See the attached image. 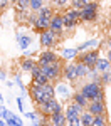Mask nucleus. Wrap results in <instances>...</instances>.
I'll return each instance as SVG.
<instances>
[{"mask_svg":"<svg viewBox=\"0 0 111 126\" xmlns=\"http://www.w3.org/2000/svg\"><path fill=\"white\" fill-rule=\"evenodd\" d=\"M82 111V108L78 106L74 101H69L67 106L64 109V116H66V125H71V126H76V125H81L79 123V114Z\"/></svg>","mask_w":111,"mask_h":126,"instance_id":"nucleus-1","label":"nucleus"},{"mask_svg":"<svg viewBox=\"0 0 111 126\" xmlns=\"http://www.w3.org/2000/svg\"><path fill=\"white\" fill-rule=\"evenodd\" d=\"M98 9H99V3L98 2H86L82 5V9H79L81 12V22H94L98 19Z\"/></svg>","mask_w":111,"mask_h":126,"instance_id":"nucleus-2","label":"nucleus"},{"mask_svg":"<svg viewBox=\"0 0 111 126\" xmlns=\"http://www.w3.org/2000/svg\"><path fill=\"white\" fill-rule=\"evenodd\" d=\"M39 67H40V72L44 76H47V79L50 82H56L62 74V64L61 62H57V64H42Z\"/></svg>","mask_w":111,"mask_h":126,"instance_id":"nucleus-3","label":"nucleus"},{"mask_svg":"<svg viewBox=\"0 0 111 126\" xmlns=\"http://www.w3.org/2000/svg\"><path fill=\"white\" fill-rule=\"evenodd\" d=\"M99 57V49H91V50H84V52H78L76 56V62H82L84 66H88L89 69H93L96 59Z\"/></svg>","mask_w":111,"mask_h":126,"instance_id":"nucleus-4","label":"nucleus"},{"mask_svg":"<svg viewBox=\"0 0 111 126\" xmlns=\"http://www.w3.org/2000/svg\"><path fill=\"white\" fill-rule=\"evenodd\" d=\"M57 35L52 32V30H42L40 32V35H39V40H40V47L42 49H50V47H54L56 44H57Z\"/></svg>","mask_w":111,"mask_h":126,"instance_id":"nucleus-5","label":"nucleus"},{"mask_svg":"<svg viewBox=\"0 0 111 126\" xmlns=\"http://www.w3.org/2000/svg\"><path fill=\"white\" fill-rule=\"evenodd\" d=\"M101 89H103V86H101L99 81H89V82H84V84L81 86L79 91L91 101V99L94 97V94H96L98 91H101Z\"/></svg>","mask_w":111,"mask_h":126,"instance_id":"nucleus-6","label":"nucleus"},{"mask_svg":"<svg viewBox=\"0 0 111 126\" xmlns=\"http://www.w3.org/2000/svg\"><path fill=\"white\" fill-rule=\"evenodd\" d=\"M61 62V56H57L54 50H42L39 54V59H37V64L42 66V64H57Z\"/></svg>","mask_w":111,"mask_h":126,"instance_id":"nucleus-7","label":"nucleus"},{"mask_svg":"<svg viewBox=\"0 0 111 126\" xmlns=\"http://www.w3.org/2000/svg\"><path fill=\"white\" fill-rule=\"evenodd\" d=\"M49 30H52L57 37H62V32H64V25H62V15L61 14H54L50 17L49 22Z\"/></svg>","mask_w":111,"mask_h":126,"instance_id":"nucleus-8","label":"nucleus"},{"mask_svg":"<svg viewBox=\"0 0 111 126\" xmlns=\"http://www.w3.org/2000/svg\"><path fill=\"white\" fill-rule=\"evenodd\" d=\"M29 94H30V97L34 99L35 104L44 103V89H42V86H39V84H30Z\"/></svg>","mask_w":111,"mask_h":126,"instance_id":"nucleus-9","label":"nucleus"},{"mask_svg":"<svg viewBox=\"0 0 111 126\" xmlns=\"http://www.w3.org/2000/svg\"><path fill=\"white\" fill-rule=\"evenodd\" d=\"M86 109L93 114H106V103L104 101H89Z\"/></svg>","mask_w":111,"mask_h":126,"instance_id":"nucleus-10","label":"nucleus"},{"mask_svg":"<svg viewBox=\"0 0 111 126\" xmlns=\"http://www.w3.org/2000/svg\"><path fill=\"white\" fill-rule=\"evenodd\" d=\"M62 78L66 79V81H69V82H76V81H78L74 62H69V64H66V66L62 67Z\"/></svg>","mask_w":111,"mask_h":126,"instance_id":"nucleus-11","label":"nucleus"},{"mask_svg":"<svg viewBox=\"0 0 111 126\" xmlns=\"http://www.w3.org/2000/svg\"><path fill=\"white\" fill-rule=\"evenodd\" d=\"M54 91H56V96H59L62 101H69L71 97V89L67 84H64V82H57V86H54Z\"/></svg>","mask_w":111,"mask_h":126,"instance_id":"nucleus-12","label":"nucleus"},{"mask_svg":"<svg viewBox=\"0 0 111 126\" xmlns=\"http://www.w3.org/2000/svg\"><path fill=\"white\" fill-rule=\"evenodd\" d=\"M49 22H50V19H46V17L37 15L35 20H34V24H32V29L40 34L42 30H47V29H49Z\"/></svg>","mask_w":111,"mask_h":126,"instance_id":"nucleus-13","label":"nucleus"},{"mask_svg":"<svg viewBox=\"0 0 111 126\" xmlns=\"http://www.w3.org/2000/svg\"><path fill=\"white\" fill-rule=\"evenodd\" d=\"M49 123L54 126H64L66 125V116H64V111H56V113H50L49 116Z\"/></svg>","mask_w":111,"mask_h":126,"instance_id":"nucleus-14","label":"nucleus"},{"mask_svg":"<svg viewBox=\"0 0 111 126\" xmlns=\"http://www.w3.org/2000/svg\"><path fill=\"white\" fill-rule=\"evenodd\" d=\"M71 101H74V103H76L78 106H81L82 109H86V108H88V103H89V99L84 96L81 91H74V93L71 94Z\"/></svg>","mask_w":111,"mask_h":126,"instance_id":"nucleus-15","label":"nucleus"},{"mask_svg":"<svg viewBox=\"0 0 111 126\" xmlns=\"http://www.w3.org/2000/svg\"><path fill=\"white\" fill-rule=\"evenodd\" d=\"M93 69L94 71H98V72H104V71H110L111 69V64H110V61L106 57H98L96 59V62H94V66H93Z\"/></svg>","mask_w":111,"mask_h":126,"instance_id":"nucleus-16","label":"nucleus"},{"mask_svg":"<svg viewBox=\"0 0 111 126\" xmlns=\"http://www.w3.org/2000/svg\"><path fill=\"white\" fill-rule=\"evenodd\" d=\"M15 39H17V44H19V47L22 50H27L29 46L32 44V37L30 35H24V34H17L15 35Z\"/></svg>","mask_w":111,"mask_h":126,"instance_id":"nucleus-17","label":"nucleus"},{"mask_svg":"<svg viewBox=\"0 0 111 126\" xmlns=\"http://www.w3.org/2000/svg\"><path fill=\"white\" fill-rule=\"evenodd\" d=\"M5 125H9V126H22V119H20L15 113L7 111V114H5Z\"/></svg>","mask_w":111,"mask_h":126,"instance_id":"nucleus-18","label":"nucleus"},{"mask_svg":"<svg viewBox=\"0 0 111 126\" xmlns=\"http://www.w3.org/2000/svg\"><path fill=\"white\" fill-rule=\"evenodd\" d=\"M93 118H94V114H93V113H89L88 109H82V111H81V114H79V123L82 126H91Z\"/></svg>","mask_w":111,"mask_h":126,"instance_id":"nucleus-19","label":"nucleus"},{"mask_svg":"<svg viewBox=\"0 0 111 126\" xmlns=\"http://www.w3.org/2000/svg\"><path fill=\"white\" fill-rule=\"evenodd\" d=\"M62 15V25H64V30H72V29H76V25H78V22L74 19H71L69 15L64 12V14H61Z\"/></svg>","mask_w":111,"mask_h":126,"instance_id":"nucleus-20","label":"nucleus"},{"mask_svg":"<svg viewBox=\"0 0 111 126\" xmlns=\"http://www.w3.org/2000/svg\"><path fill=\"white\" fill-rule=\"evenodd\" d=\"M74 66H76V76H78V79H82L89 74V67L84 66L82 62H74Z\"/></svg>","mask_w":111,"mask_h":126,"instance_id":"nucleus-21","label":"nucleus"},{"mask_svg":"<svg viewBox=\"0 0 111 126\" xmlns=\"http://www.w3.org/2000/svg\"><path fill=\"white\" fill-rule=\"evenodd\" d=\"M42 89H44V101H47V99H50V97H56V91H54V84L52 82H46L44 86H42Z\"/></svg>","mask_w":111,"mask_h":126,"instance_id":"nucleus-22","label":"nucleus"},{"mask_svg":"<svg viewBox=\"0 0 111 126\" xmlns=\"http://www.w3.org/2000/svg\"><path fill=\"white\" fill-rule=\"evenodd\" d=\"M98 44H99V40H98V39H91V40H86V42H82V44H81V46H78L76 49H78L79 52H84V50H89L91 47H96Z\"/></svg>","mask_w":111,"mask_h":126,"instance_id":"nucleus-23","label":"nucleus"},{"mask_svg":"<svg viewBox=\"0 0 111 126\" xmlns=\"http://www.w3.org/2000/svg\"><path fill=\"white\" fill-rule=\"evenodd\" d=\"M35 59H32V57H25L22 62H20V67H22V71H25V72H30V69L35 66Z\"/></svg>","mask_w":111,"mask_h":126,"instance_id":"nucleus-24","label":"nucleus"},{"mask_svg":"<svg viewBox=\"0 0 111 126\" xmlns=\"http://www.w3.org/2000/svg\"><path fill=\"white\" fill-rule=\"evenodd\" d=\"M37 15H40V17H46V19H50V17L54 15V9H50L49 5H42V7L37 10Z\"/></svg>","mask_w":111,"mask_h":126,"instance_id":"nucleus-25","label":"nucleus"},{"mask_svg":"<svg viewBox=\"0 0 111 126\" xmlns=\"http://www.w3.org/2000/svg\"><path fill=\"white\" fill-rule=\"evenodd\" d=\"M78 49H62V54H61V59H66V61H71L78 56Z\"/></svg>","mask_w":111,"mask_h":126,"instance_id":"nucleus-26","label":"nucleus"},{"mask_svg":"<svg viewBox=\"0 0 111 126\" xmlns=\"http://www.w3.org/2000/svg\"><path fill=\"white\" fill-rule=\"evenodd\" d=\"M106 116H108V114H94L93 123H91V125H93V126H104V125H108Z\"/></svg>","mask_w":111,"mask_h":126,"instance_id":"nucleus-27","label":"nucleus"},{"mask_svg":"<svg viewBox=\"0 0 111 126\" xmlns=\"http://www.w3.org/2000/svg\"><path fill=\"white\" fill-rule=\"evenodd\" d=\"M99 82L101 86H108V84H111V69L110 71H104V72H101L99 74Z\"/></svg>","mask_w":111,"mask_h":126,"instance_id":"nucleus-28","label":"nucleus"},{"mask_svg":"<svg viewBox=\"0 0 111 126\" xmlns=\"http://www.w3.org/2000/svg\"><path fill=\"white\" fill-rule=\"evenodd\" d=\"M46 82H49V79H47V76H44L42 72L35 74V76H32V84H39V86H44Z\"/></svg>","mask_w":111,"mask_h":126,"instance_id":"nucleus-29","label":"nucleus"},{"mask_svg":"<svg viewBox=\"0 0 111 126\" xmlns=\"http://www.w3.org/2000/svg\"><path fill=\"white\" fill-rule=\"evenodd\" d=\"M15 10L17 12H27L29 10V0H15Z\"/></svg>","mask_w":111,"mask_h":126,"instance_id":"nucleus-30","label":"nucleus"},{"mask_svg":"<svg viewBox=\"0 0 111 126\" xmlns=\"http://www.w3.org/2000/svg\"><path fill=\"white\" fill-rule=\"evenodd\" d=\"M66 14L69 15L71 19H74L76 22H78V24L81 22V12H79V9H72V7H71V9L66 10Z\"/></svg>","mask_w":111,"mask_h":126,"instance_id":"nucleus-31","label":"nucleus"},{"mask_svg":"<svg viewBox=\"0 0 111 126\" xmlns=\"http://www.w3.org/2000/svg\"><path fill=\"white\" fill-rule=\"evenodd\" d=\"M44 5V0H29V10L30 12H37Z\"/></svg>","mask_w":111,"mask_h":126,"instance_id":"nucleus-32","label":"nucleus"},{"mask_svg":"<svg viewBox=\"0 0 111 126\" xmlns=\"http://www.w3.org/2000/svg\"><path fill=\"white\" fill-rule=\"evenodd\" d=\"M86 2H88V0H69L72 9H82V5H84Z\"/></svg>","mask_w":111,"mask_h":126,"instance_id":"nucleus-33","label":"nucleus"},{"mask_svg":"<svg viewBox=\"0 0 111 126\" xmlns=\"http://www.w3.org/2000/svg\"><path fill=\"white\" fill-rule=\"evenodd\" d=\"M91 101H104V89H101V91H98V93L94 94V97H93Z\"/></svg>","mask_w":111,"mask_h":126,"instance_id":"nucleus-34","label":"nucleus"},{"mask_svg":"<svg viewBox=\"0 0 111 126\" xmlns=\"http://www.w3.org/2000/svg\"><path fill=\"white\" fill-rule=\"evenodd\" d=\"M52 3H54L56 7H59V9H64V7L69 3V0H52Z\"/></svg>","mask_w":111,"mask_h":126,"instance_id":"nucleus-35","label":"nucleus"},{"mask_svg":"<svg viewBox=\"0 0 111 126\" xmlns=\"http://www.w3.org/2000/svg\"><path fill=\"white\" fill-rule=\"evenodd\" d=\"M9 3H10L9 0H0V12L7 9V7H9Z\"/></svg>","mask_w":111,"mask_h":126,"instance_id":"nucleus-36","label":"nucleus"},{"mask_svg":"<svg viewBox=\"0 0 111 126\" xmlns=\"http://www.w3.org/2000/svg\"><path fill=\"white\" fill-rule=\"evenodd\" d=\"M17 106H19L20 113H24V101H22V97H17Z\"/></svg>","mask_w":111,"mask_h":126,"instance_id":"nucleus-37","label":"nucleus"},{"mask_svg":"<svg viewBox=\"0 0 111 126\" xmlns=\"http://www.w3.org/2000/svg\"><path fill=\"white\" fill-rule=\"evenodd\" d=\"M15 84H17L20 89H25V87H24V82H22V79H20V76H15Z\"/></svg>","mask_w":111,"mask_h":126,"instance_id":"nucleus-38","label":"nucleus"},{"mask_svg":"<svg viewBox=\"0 0 111 126\" xmlns=\"http://www.w3.org/2000/svg\"><path fill=\"white\" fill-rule=\"evenodd\" d=\"M5 114H7V109L0 104V118H3V119H5Z\"/></svg>","mask_w":111,"mask_h":126,"instance_id":"nucleus-39","label":"nucleus"},{"mask_svg":"<svg viewBox=\"0 0 111 126\" xmlns=\"http://www.w3.org/2000/svg\"><path fill=\"white\" fill-rule=\"evenodd\" d=\"M0 79H2V81H5V79H7V74H5L2 69H0Z\"/></svg>","mask_w":111,"mask_h":126,"instance_id":"nucleus-40","label":"nucleus"},{"mask_svg":"<svg viewBox=\"0 0 111 126\" xmlns=\"http://www.w3.org/2000/svg\"><path fill=\"white\" fill-rule=\"evenodd\" d=\"M106 59L110 61V64H111V49H108V52H106Z\"/></svg>","mask_w":111,"mask_h":126,"instance_id":"nucleus-41","label":"nucleus"},{"mask_svg":"<svg viewBox=\"0 0 111 126\" xmlns=\"http://www.w3.org/2000/svg\"><path fill=\"white\" fill-rule=\"evenodd\" d=\"M106 44H108V49H111V35L108 37V40H106Z\"/></svg>","mask_w":111,"mask_h":126,"instance_id":"nucleus-42","label":"nucleus"},{"mask_svg":"<svg viewBox=\"0 0 111 126\" xmlns=\"http://www.w3.org/2000/svg\"><path fill=\"white\" fill-rule=\"evenodd\" d=\"M0 126H5V119L3 118H0Z\"/></svg>","mask_w":111,"mask_h":126,"instance_id":"nucleus-43","label":"nucleus"},{"mask_svg":"<svg viewBox=\"0 0 111 126\" xmlns=\"http://www.w3.org/2000/svg\"><path fill=\"white\" fill-rule=\"evenodd\" d=\"M3 103V96H2V93H0V104Z\"/></svg>","mask_w":111,"mask_h":126,"instance_id":"nucleus-44","label":"nucleus"},{"mask_svg":"<svg viewBox=\"0 0 111 126\" xmlns=\"http://www.w3.org/2000/svg\"><path fill=\"white\" fill-rule=\"evenodd\" d=\"M110 27H111V20H110Z\"/></svg>","mask_w":111,"mask_h":126,"instance_id":"nucleus-45","label":"nucleus"}]
</instances>
